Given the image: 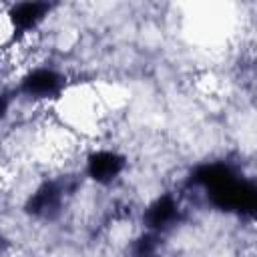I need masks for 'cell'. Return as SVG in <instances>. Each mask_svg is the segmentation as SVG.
<instances>
[{
	"mask_svg": "<svg viewBox=\"0 0 257 257\" xmlns=\"http://www.w3.org/2000/svg\"><path fill=\"white\" fill-rule=\"evenodd\" d=\"M80 163V177L98 189L114 187L128 169L126 157L112 147H92L82 155Z\"/></svg>",
	"mask_w": 257,
	"mask_h": 257,
	"instance_id": "cell-1",
	"label": "cell"
},
{
	"mask_svg": "<svg viewBox=\"0 0 257 257\" xmlns=\"http://www.w3.org/2000/svg\"><path fill=\"white\" fill-rule=\"evenodd\" d=\"M185 217V205L175 193H161L151 199L141 213V227L159 235H169L175 231Z\"/></svg>",
	"mask_w": 257,
	"mask_h": 257,
	"instance_id": "cell-2",
	"label": "cell"
},
{
	"mask_svg": "<svg viewBox=\"0 0 257 257\" xmlns=\"http://www.w3.org/2000/svg\"><path fill=\"white\" fill-rule=\"evenodd\" d=\"M54 6L46 2H16L4 8L6 20L12 28L14 40H24L38 36Z\"/></svg>",
	"mask_w": 257,
	"mask_h": 257,
	"instance_id": "cell-3",
	"label": "cell"
},
{
	"mask_svg": "<svg viewBox=\"0 0 257 257\" xmlns=\"http://www.w3.org/2000/svg\"><path fill=\"white\" fill-rule=\"evenodd\" d=\"M122 249L126 257H163L167 251V241L165 235L141 229L128 237Z\"/></svg>",
	"mask_w": 257,
	"mask_h": 257,
	"instance_id": "cell-4",
	"label": "cell"
},
{
	"mask_svg": "<svg viewBox=\"0 0 257 257\" xmlns=\"http://www.w3.org/2000/svg\"><path fill=\"white\" fill-rule=\"evenodd\" d=\"M10 104H12L10 96L4 90H0V126H4V122L10 116Z\"/></svg>",
	"mask_w": 257,
	"mask_h": 257,
	"instance_id": "cell-5",
	"label": "cell"
}]
</instances>
